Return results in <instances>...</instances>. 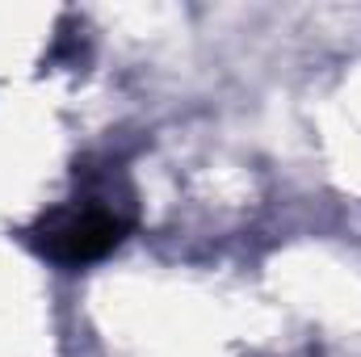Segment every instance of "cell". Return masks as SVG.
Returning a JSON list of instances; mask_svg holds the SVG:
<instances>
[{
    "label": "cell",
    "mask_w": 361,
    "mask_h": 357,
    "mask_svg": "<svg viewBox=\"0 0 361 357\" xmlns=\"http://www.w3.org/2000/svg\"><path fill=\"white\" fill-rule=\"evenodd\" d=\"M130 231V214L118 202L80 198L72 206L51 210L34 227V248L55 265H89L114 253Z\"/></svg>",
    "instance_id": "1"
}]
</instances>
